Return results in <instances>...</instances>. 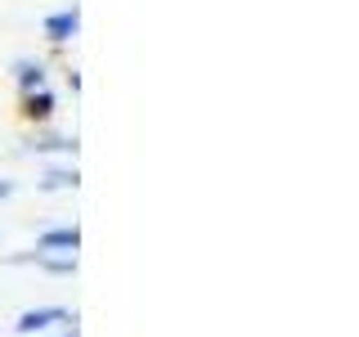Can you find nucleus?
Wrapping results in <instances>:
<instances>
[{
  "instance_id": "nucleus-9",
  "label": "nucleus",
  "mask_w": 359,
  "mask_h": 337,
  "mask_svg": "<svg viewBox=\"0 0 359 337\" xmlns=\"http://www.w3.org/2000/svg\"><path fill=\"white\" fill-rule=\"evenodd\" d=\"M14 189H18L14 180H0V198H9V194H14Z\"/></svg>"
},
{
  "instance_id": "nucleus-1",
  "label": "nucleus",
  "mask_w": 359,
  "mask_h": 337,
  "mask_svg": "<svg viewBox=\"0 0 359 337\" xmlns=\"http://www.w3.org/2000/svg\"><path fill=\"white\" fill-rule=\"evenodd\" d=\"M50 324H76V315L63 310V306H36V310H22L14 329H18L22 337H36V333L50 329Z\"/></svg>"
},
{
  "instance_id": "nucleus-10",
  "label": "nucleus",
  "mask_w": 359,
  "mask_h": 337,
  "mask_svg": "<svg viewBox=\"0 0 359 337\" xmlns=\"http://www.w3.org/2000/svg\"><path fill=\"white\" fill-rule=\"evenodd\" d=\"M63 337H76V329H72V333H63Z\"/></svg>"
},
{
  "instance_id": "nucleus-8",
  "label": "nucleus",
  "mask_w": 359,
  "mask_h": 337,
  "mask_svg": "<svg viewBox=\"0 0 359 337\" xmlns=\"http://www.w3.org/2000/svg\"><path fill=\"white\" fill-rule=\"evenodd\" d=\"M36 153H76V140H67V135H45V140L32 144Z\"/></svg>"
},
{
  "instance_id": "nucleus-4",
  "label": "nucleus",
  "mask_w": 359,
  "mask_h": 337,
  "mask_svg": "<svg viewBox=\"0 0 359 337\" xmlns=\"http://www.w3.org/2000/svg\"><path fill=\"white\" fill-rule=\"evenodd\" d=\"M36 185L45 189V194H59V189H76V185H81V171H76V166H50V171H45Z\"/></svg>"
},
{
  "instance_id": "nucleus-3",
  "label": "nucleus",
  "mask_w": 359,
  "mask_h": 337,
  "mask_svg": "<svg viewBox=\"0 0 359 337\" xmlns=\"http://www.w3.org/2000/svg\"><path fill=\"white\" fill-rule=\"evenodd\" d=\"M81 247V230L76 225H59V230H45L36 239V252H76Z\"/></svg>"
},
{
  "instance_id": "nucleus-6",
  "label": "nucleus",
  "mask_w": 359,
  "mask_h": 337,
  "mask_svg": "<svg viewBox=\"0 0 359 337\" xmlns=\"http://www.w3.org/2000/svg\"><path fill=\"white\" fill-rule=\"evenodd\" d=\"M14 77H18L22 95H27V90H41V86H45V67H41L36 59H18V63H14Z\"/></svg>"
},
{
  "instance_id": "nucleus-5",
  "label": "nucleus",
  "mask_w": 359,
  "mask_h": 337,
  "mask_svg": "<svg viewBox=\"0 0 359 337\" xmlns=\"http://www.w3.org/2000/svg\"><path fill=\"white\" fill-rule=\"evenodd\" d=\"M22 117H32V121H50L54 117V95L50 90H27V99H22Z\"/></svg>"
},
{
  "instance_id": "nucleus-7",
  "label": "nucleus",
  "mask_w": 359,
  "mask_h": 337,
  "mask_svg": "<svg viewBox=\"0 0 359 337\" xmlns=\"http://www.w3.org/2000/svg\"><path fill=\"white\" fill-rule=\"evenodd\" d=\"M41 270H50V275H76V256L72 252H63V256H50V252H41Z\"/></svg>"
},
{
  "instance_id": "nucleus-2",
  "label": "nucleus",
  "mask_w": 359,
  "mask_h": 337,
  "mask_svg": "<svg viewBox=\"0 0 359 337\" xmlns=\"http://www.w3.org/2000/svg\"><path fill=\"white\" fill-rule=\"evenodd\" d=\"M76 27H81V9H59V14H50V18H45V37H50L54 45H67V41H72L76 37Z\"/></svg>"
}]
</instances>
